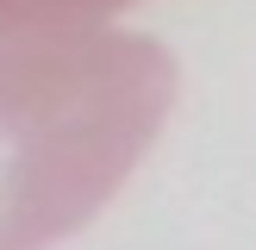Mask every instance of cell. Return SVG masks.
<instances>
[{
    "mask_svg": "<svg viewBox=\"0 0 256 250\" xmlns=\"http://www.w3.org/2000/svg\"><path fill=\"white\" fill-rule=\"evenodd\" d=\"M138 0H0V12H32V19H112Z\"/></svg>",
    "mask_w": 256,
    "mask_h": 250,
    "instance_id": "2",
    "label": "cell"
},
{
    "mask_svg": "<svg viewBox=\"0 0 256 250\" xmlns=\"http://www.w3.org/2000/svg\"><path fill=\"white\" fill-rule=\"evenodd\" d=\"M175 106V56L106 19L0 12V250L82 232Z\"/></svg>",
    "mask_w": 256,
    "mask_h": 250,
    "instance_id": "1",
    "label": "cell"
}]
</instances>
